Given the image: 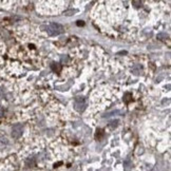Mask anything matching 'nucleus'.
Wrapping results in <instances>:
<instances>
[{"mask_svg":"<svg viewBox=\"0 0 171 171\" xmlns=\"http://www.w3.org/2000/svg\"><path fill=\"white\" fill-rule=\"evenodd\" d=\"M63 27L61 24L56 23V22H52L47 27V32H48L49 35L51 36H56V35H59L63 32Z\"/></svg>","mask_w":171,"mask_h":171,"instance_id":"nucleus-1","label":"nucleus"},{"mask_svg":"<svg viewBox=\"0 0 171 171\" xmlns=\"http://www.w3.org/2000/svg\"><path fill=\"white\" fill-rule=\"evenodd\" d=\"M87 107V99L82 97V96H78L76 97L75 100H74V108H75L76 111L81 112L84 111V109Z\"/></svg>","mask_w":171,"mask_h":171,"instance_id":"nucleus-2","label":"nucleus"},{"mask_svg":"<svg viewBox=\"0 0 171 171\" xmlns=\"http://www.w3.org/2000/svg\"><path fill=\"white\" fill-rule=\"evenodd\" d=\"M22 131H23L22 125L17 124L15 126H13L12 128V136L14 138H19L21 136V134H22Z\"/></svg>","mask_w":171,"mask_h":171,"instance_id":"nucleus-3","label":"nucleus"},{"mask_svg":"<svg viewBox=\"0 0 171 171\" xmlns=\"http://www.w3.org/2000/svg\"><path fill=\"white\" fill-rule=\"evenodd\" d=\"M132 4H134L136 8H138V6L141 5V1H132Z\"/></svg>","mask_w":171,"mask_h":171,"instance_id":"nucleus-4","label":"nucleus"},{"mask_svg":"<svg viewBox=\"0 0 171 171\" xmlns=\"http://www.w3.org/2000/svg\"><path fill=\"white\" fill-rule=\"evenodd\" d=\"M3 113H4V110H3V108H2V107H0V117L2 116V115H3Z\"/></svg>","mask_w":171,"mask_h":171,"instance_id":"nucleus-5","label":"nucleus"},{"mask_svg":"<svg viewBox=\"0 0 171 171\" xmlns=\"http://www.w3.org/2000/svg\"><path fill=\"white\" fill-rule=\"evenodd\" d=\"M53 70H60V67H55V66H52Z\"/></svg>","mask_w":171,"mask_h":171,"instance_id":"nucleus-6","label":"nucleus"},{"mask_svg":"<svg viewBox=\"0 0 171 171\" xmlns=\"http://www.w3.org/2000/svg\"><path fill=\"white\" fill-rule=\"evenodd\" d=\"M78 25H84V22H82V21H78Z\"/></svg>","mask_w":171,"mask_h":171,"instance_id":"nucleus-7","label":"nucleus"}]
</instances>
